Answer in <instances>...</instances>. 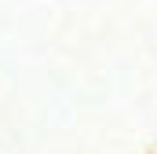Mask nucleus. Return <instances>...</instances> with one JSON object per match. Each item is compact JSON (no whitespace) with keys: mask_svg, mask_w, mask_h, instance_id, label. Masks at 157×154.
I'll list each match as a JSON object with an SVG mask.
<instances>
[]
</instances>
